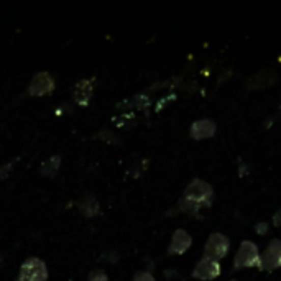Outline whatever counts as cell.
Segmentation results:
<instances>
[{
    "label": "cell",
    "mask_w": 281,
    "mask_h": 281,
    "mask_svg": "<svg viewBox=\"0 0 281 281\" xmlns=\"http://www.w3.org/2000/svg\"><path fill=\"white\" fill-rule=\"evenodd\" d=\"M48 266L38 257H30L21 263L17 281H46Z\"/></svg>",
    "instance_id": "6da1fadb"
},
{
    "label": "cell",
    "mask_w": 281,
    "mask_h": 281,
    "mask_svg": "<svg viewBox=\"0 0 281 281\" xmlns=\"http://www.w3.org/2000/svg\"><path fill=\"white\" fill-rule=\"evenodd\" d=\"M229 248H230V242L227 237L220 232H215L207 239L206 248H204V257L219 262L220 258H224L229 254Z\"/></svg>",
    "instance_id": "277c9868"
},
{
    "label": "cell",
    "mask_w": 281,
    "mask_h": 281,
    "mask_svg": "<svg viewBox=\"0 0 281 281\" xmlns=\"http://www.w3.org/2000/svg\"><path fill=\"white\" fill-rule=\"evenodd\" d=\"M255 230H257V234L265 235V234H266V230H268V224H266V222H260V224H257Z\"/></svg>",
    "instance_id": "2e32d148"
},
{
    "label": "cell",
    "mask_w": 281,
    "mask_h": 281,
    "mask_svg": "<svg viewBox=\"0 0 281 281\" xmlns=\"http://www.w3.org/2000/svg\"><path fill=\"white\" fill-rule=\"evenodd\" d=\"M94 94V79H82L74 86L73 99L77 105L88 107Z\"/></svg>",
    "instance_id": "9c48e42d"
},
{
    "label": "cell",
    "mask_w": 281,
    "mask_h": 281,
    "mask_svg": "<svg viewBox=\"0 0 281 281\" xmlns=\"http://www.w3.org/2000/svg\"><path fill=\"white\" fill-rule=\"evenodd\" d=\"M60 166H61V156L53 155V156H49L46 161H43V164L40 166V175L45 178H53L58 175Z\"/></svg>",
    "instance_id": "8fae6325"
},
{
    "label": "cell",
    "mask_w": 281,
    "mask_h": 281,
    "mask_svg": "<svg viewBox=\"0 0 281 281\" xmlns=\"http://www.w3.org/2000/svg\"><path fill=\"white\" fill-rule=\"evenodd\" d=\"M192 239L184 229H178L173 232L171 243L168 247V255H183L184 251L191 247Z\"/></svg>",
    "instance_id": "ba28073f"
},
{
    "label": "cell",
    "mask_w": 281,
    "mask_h": 281,
    "mask_svg": "<svg viewBox=\"0 0 281 281\" xmlns=\"http://www.w3.org/2000/svg\"><path fill=\"white\" fill-rule=\"evenodd\" d=\"M281 266V240L273 239L260 257V268L273 271Z\"/></svg>",
    "instance_id": "8992f818"
},
{
    "label": "cell",
    "mask_w": 281,
    "mask_h": 281,
    "mask_svg": "<svg viewBox=\"0 0 281 281\" xmlns=\"http://www.w3.org/2000/svg\"><path fill=\"white\" fill-rule=\"evenodd\" d=\"M214 132H215V124L209 119H201L191 125V136L196 140L209 138V136L214 135Z\"/></svg>",
    "instance_id": "30bf717a"
},
{
    "label": "cell",
    "mask_w": 281,
    "mask_h": 281,
    "mask_svg": "<svg viewBox=\"0 0 281 281\" xmlns=\"http://www.w3.org/2000/svg\"><path fill=\"white\" fill-rule=\"evenodd\" d=\"M276 81V74L273 73V71H262V73H258L257 76H254L250 79L248 82V88L250 89H258V88H265V86H270Z\"/></svg>",
    "instance_id": "4fadbf2b"
},
{
    "label": "cell",
    "mask_w": 281,
    "mask_h": 281,
    "mask_svg": "<svg viewBox=\"0 0 281 281\" xmlns=\"http://www.w3.org/2000/svg\"><path fill=\"white\" fill-rule=\"evenodd\" d=\"M88 281H109V276L104 270H92L88 276Z\"/></svg>",
    "instance_id": "5bb4252c"
},
{
    "label": "cell",
    "mask_w": 281,
    "mask_h": 281,
    "mask_svg": "<svg viewBox=\"0 0 281 281\" xmlns=\"http://www.w3.org/2000/svg\"><path fill=\"white\" fill-rule=\"evenodd\" d=\"M273 224H275L276 227L281 226V211H278L275 215H273Z\"/></svg>",
    "instance_id": "e0dca14e"
},
{
    "label": "cell",
    "mask_w": 281,
    "mask_h": 281,
    "mask_svg": "<svg viewBox=\"0 0 281 281\" xmlns=\"http://www.w3.org/2000/svg\"><path fill=\"white\" fill-rule=\"evenodd\" d=\"M77 207H79V212L86 217H94V215L99 214V203L97 199L94 196H86L81 199V203H77Z\"/></svg>",
    "instance_id": "7c38bea8"
},
{
    "label": "cell",
    "mask_w": 281,
    "mask_h": 281,
    "mask_svg": "<svg viewBox=\"0 0 281 281\" xmlns=\"http://www.w3.org/2000/svg\"><path fill=\"white\" fill-rule=\"evenodd\" d=\"M220 275V265L219 262L211 260V258H201L196 268L192 270V278L196 279H214Z\"/></svg>",
    "instance_id": "52a82bcc"
},
{
    "label": "cell",
    "mask_w": 281,
    "mask_h": 281,
    "mask_svg": "<svg viewBox=\"0 0 281 281\" xmlns=\"http://www.w3.org/2000/svg\"><path fill=\"white\" fill-rule=\"evenodd\" d=\"M54 89V77L48 71H41L33 76L30 86H28V96L32 97H41L51 94Z\"/></svg>",
    "instance_id": "5b68a950"
},
{
    "label": "cell",
    "mask_w": 281,
    "mask_h": 281,
    "mask_svg": "<svg viewBox=\"0 0 281 281\" xmlns=\"http://www.w3.org/2000/svg\"><path fill=\"white\" fill-rule=\"evenodd\" d=\"M132 281H155V278L151 276L150 271H138V273H135Z\"/></svg>",
    "instance_id": "9a60e30c"
},
{
    "label": "cell",
    "mask_w": 281,
    "mask_h": 281,
    "mask_svg": "<svg viewBox=\"0 0 281 281\" xmlns=\"http://www.w3.org/2000/svg\"><path fill=\"white\" fill-rule=\"evenodd\" d=\"M232 281H235V279H232Z\"/></svg>",
    "instance_id": "ac0fdd59"
},
{
    "label": "cell",
    "mask_w": 281,
    "mask_h": 281,
    "mask_svg": "<svg viewBox=\"0 0 281 281\" xmlns=\"http://www.w3.org/2000/svg\"><path fill=\"white\" fill-rule=\"evenodd\" d=\"M186 201L196 204L198 207L201 206H211V199H212V187L209 183L203 181V179H192L189 186L186 187L184 196Z\"/></svg>",
    "instance_id": "7a4b0ae2"
},
{
    "label": "cell",
    "mask_w": 281,
    "mask_h": 281,
    "mask_svg": "<svg viewBox=\"0 0 281 281\" xmlns=\"http://www.w3.org/2000/svg\"><path fill=\"white\" fill-rule=\"evenodd\" d=\"M234 266L239 268H251V266H260V254L258 247L250 240H245L240 243V248L237 250L234 258Z\"/></svg>",
    "instance_id": "3957f363"
}]
</instances>
